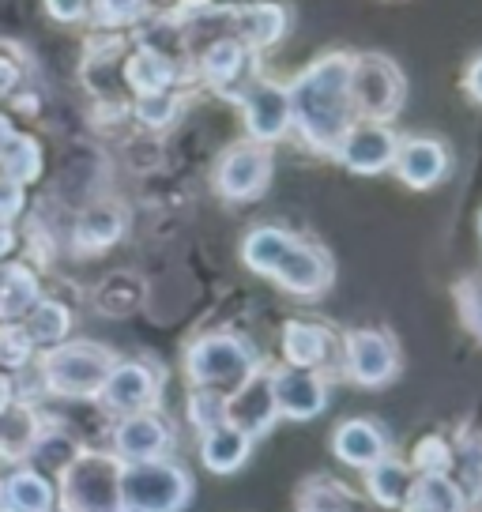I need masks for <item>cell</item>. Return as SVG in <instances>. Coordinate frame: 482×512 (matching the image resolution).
<instances>
[{
  "instance_id": "cell-16",
  "label": "cell",
  "mask_w": 482,
  "mask_h": 512,
  "mask_svg": "<svg viewBox=\"0 0 482 512\" xmlns=\"http://www.w3.org/2000/svg\"><path fill=\"white\" fill-rule=\"evenodd\" d=\"M392 166H396L403 185H411V189H434L437 181L445 177V170H449V151H445V144L430 140V136H411V140H403L396 147Z\"/></svg>"
},
{
  "instance_id": "cell-23",
  "label": "cell",
  "mask_w": 482,
  "mask_h": 512,
  "mask_svg": "<svg viewBox=\"0 0 482 512\" xmlns=\"http://www.w3.org/2000/svg\"><path fill=\"white\" fill-rule=\"evenodd\" d=\"M328 332H324L321 324H309V320H290L287 328H283V351H287L290 366H302V369H313L321 366L324 358H328Z\"/></svg>"
},
{
  "instance_id": "cell-31",
  "label": "cell",
  "mask_w": 482,
  "mask_h": 512,
  "mask_svg": "<svg viewBox=\"0 0 482 512\" xmlns=\"http://www.w3.org/2000/svg\"><path fill=\"white\" fill-rule=\"evenodd\" d=\"M121 226H125V219L117 208H91L76 226V241L83 249H106L110 241H117Z\"/></svg>"
},
{
  "instance_id": "cell-11",
  "label": "cell",
  "mask_w": 482,
  "mask_h": 512,
  "mask_svg": "<svg viewBox=\"0 0 482 512\" xmlns=\"http://www.w3.org/2000/svg\"><path fill=\"white\" fill-rule=\"evenodd\" d=\"M241 110H245V125L257 144H272L290 128V98L283 83L257 80L241 91Z\"/></svg>"
},
{
  "instance_id": "cell-1",
  "label": "cell",
  "mask_w": 482,
  "mask_h": 512,
  "mask_svg": "<svg viewBox=\"0 0 482 512\" xmlns=\"http://www.w3.org/2000/svg\"><path fill=\"white\" fill-rule=\"evenodd\" d=\"M290 125L302 128L306 144L317 151H336L343 132L354 125L351 106V53L317 57L287 87Z\"/></svg>"
},
{
  "instance_id": "cell-8",
  "label": "cell",
  "mask_w": 482,
  "mask_h": 512,
  "mask_svg": "<svg viewBox=\"0 0 482 512\" xmlns=\"http://www.w3.org/2000/svg\"><path fill=\"white\" fill-rule=\"evenodd\" d=\"M396 147H400V140L385 121H358L343 132V140L332 155L354 174H381L396 159Z\"/></svg>"
},
{
  "instance_id": "cell-44",
  "label": "cell",
  "mask_w": 482,
  "mask_h": 512,
  "mask_svg": "<svg viewBox=\"0 0 482 512\" xmlns=\"http://www.w3.org/2000/svg\"><path fill=\"white\" fill-rule=\"evenodd\" d=\"M12 403H16V396H12V381H8L4 373H0V415H4V411H8Z\"/></svg>"
},
{
  "instance_id": "cell-21",
  "label": "cell",
  "mask_w": 482,
  "mask_h": 512,
  "mask_svg": "<svg viewBox=\"0 0 482 512\" xmlns=\"http://www.w3.org/2000/svg\"><path fill=\"white\" fill-rule=\"evenodd\" d=\"M336 456L351 467H373L377 460H385V437L373 422H343L336 430Z\"/></svg>"
},
{
  "instance_id": "cell-35",
  "label": "cell",
  "mask_w": 482,
  "mask_h": 512,
  "mask_svg": "<svg viewBox=\"0 0 482 512\" xmlns=\"http://www.w3.org/2000/svg\"><path fill=\"white\" fill-rule=\"evenodd\" d=\"M91 12L102 27H125L147 12V0H91Z\"/></svg>"
},
{
  "instance_id": "cell-9",
  "label": "cell",
  "mask_w": 482,
  "mask_h": 512,
  "mask_svg": "<svg viewBox=\"0 0 482 512\" xmlns=\"http://www.w3.org/2000/svg\"><path fill=\"white\" fill-rule=\"evenodd\" d=\"M272 177V155L260 144H241L230 147L215 170V189L223 192L226 200H253L264 192Z\"/></svg>"
},
{
  "instance_id": "cell-22",
  "label": "cell",
  "mask_w": 482,
  "mask_h": 512,
  "mask_svg": "<svg viewBox=\"0 0 482 512\" xmlns=\"http://www.w3.org/2000/svg\"><path fill=\"white\" fill-rule=\"evenodd\" d=\"M200 456H204V464H208L211 471L230 475V471H238V467L245 464V456H249V433L238 430V426H230V422H219V426L204 430Z\"/></svg>"
},
{
  "instance_id": "cell-14",
  "label": "cell",
  "mask_w": 482,
  "mask_h": 512,
  "mask_svg": "<svg viewBox=\"0 0 482 512\" xmlns=\"http://www.w3.org/2000/svg\"><path fill=\"white\" fill-rule=\"evenodd\" d=\"M170 445V426L151 411L140 415H125L113 430V448H117V460L125 464H140V460H159Z\"/></svg>"
},
{
  "instance_id": "cell-2",
  "label": "cell",
  "mask_w": 482,
  "mask_h": 512,
  "mask_svg": "<svg viewBox=\"0 0 482 512\" xmlns=\"http://www.w3.org/2000/svg\"><path fill=\"white\" fill-rule=\"evenodd\" d=\"M241 256L253 272L275 279L279 287H287L290 294H306V298H317L321 290H328L332 283V264L321 249H313L306 241L290 238L287 230H275V226H260L253 230L245 245H241Z\"/></svg>"
},
{
  "instance_id": "cell-40",
  "label": "cell",
  "mask_w": 482,
  "mask_h": 512,
  "mask_svg": "<svg viewBox=\"0 0 482 512\" xmlns=\"http://www.w3.org/2000/svg\"><path fill=\"white\" fill-rule=\"evenodd\" d=\"M19 204H23V189H19L12 177H0V219L16 215Z\"/></svg>"
},
{
  "instance_id": "cell-15",
  "label": "cell",
  "mask_w": 482,
  "mask_h": 512,
  "mask_svg": "<svg viewBox=\"0 0 482 512\" xmlns=\"http://www.w3.org/2000/svg\"><path fill=\"white\" fill-rule=\"evenodd\" d=\"M272 392H275V407L290 418H317L328 403V392H324V381L313 373V369L302 366H287L272 377Z\"/></svg>"
},
{
  "instance_id": "cell-32",
  "label": "cell",
  "mask_w": 482,
  "mask_h": 512,
  "mask_svg": "<svg viewBox=\"0 0 482 512\" xmlns=\"http://www.w3.org/2000/svg\"><path fill=\"white\" fill-rule=\"evenodd\" d=\"M0 162H4V177H12L16 185H27L42 170V151H38V144H34L31 136H16L8 144V151L0 155Z\"/></svg>"
},
{
  "instance_id": "cell-20",
  "label": "cell",
  "mask_w": 482,
  "mask_h": 512,
  "mask_svg": "<svg viewBox=\"0 0 482 512\" xmlns=\"http://www.w3.org/2000/svg\"><path fill=\"white\" fill-rule=\"evenodd\" d=\"M253 68V53L245 42H238L234 34L230 38H219L215 46L204 53V72H208V80L215 87H223V91H234L241 80V87H249L245 83V72Z\"/></svg>"
},
{
  "instance_id": "cell-25",
  "label": "cell",
  "mask_w": 482,
  "mask_h": 512,
  "mask_svg": "<svg viewBox=\"0 0 482 512\" xmlns=\"http://www.w3.org/2000/svg\"><path fill=\"white\" fill-rule=\"evenodd\" d=\"M42 433V422L34 418L31 407H19L12 403L4 415H0V456L4 460H27L31 445Z\"/></svg>"
},
{
  "instance_id": "cell-36",
  "label": "cell",
  "mask_w": 482,
  "mask_h": 512,
  "mask_svg": "<svg viewBox=\"0 0 482 512\" xmlns=\"http://www.w3.org/2000/svg\"><path fill=\"white\" fill-rule=\"evenodd\" d=\"M174 113H177V95H174V91H155V95L136 98V117H140L147 128L170 125V121H174Z\"/></svg>"
},
{
  "instance_id": "cell-10",
  "label": "cell",
  "mask_w": 482,
  "mask_h": 512,
  "mask_svg": "<svg viewBox=\"0 0 482 512\" xmlns=\"http://www.w3.org/2000/svg\"><path fill=\"white\" fill-rule=\"evenodd\" d=\"M98 400L117 415H140L151 411V403L159 400V377L144 362H113L110 377L102 384Z\"/></svg>"
},
{
  "instance_id": "cell-39",
  "label": "cell",
  "mask_w": 482,
  "mask_h": 512,
  "mask_svg": "<svg viewBox=\"0 0 482 512\" xmlns=\"http://www.w3.org/2000/svg\"><path fill=\"white\" fill-rule=\"evenodd\" d=\"M87 8H91V0H46V12L53 19H61V23H76V19L87 16Z\"/></svg>"
},
{
  "instance_id": "cell-3",
  "label": "cell",
  "mask_w": 482,
  "mask_h": 512,
  "mask_svg": "<svg viewBox=\"0 0 482 512\" xmlns=\"http://www.w3.org/2000/svg\"><path fill=\"white\" fill-rule=\"evenodd\" d=\"M61 509L65 512H125L121 501V460L106 452H76L61 471Z\"/></svg>"
},
{
  "instance_id": "cell-18",
  "label": "cell",
  "mask_w": 482,
  "mask_h": 512,
  "mask_svg": "<svg viewBox=\"0 0 482 512\" xmlns=\"http://www.w3.org/2000/svg\"><path fill=\"white\" fill-rule=\"evenodd\" d=\"M290 27V12L283 4H249L234 12V38L249 49L275 46Z\"/></svg>"
},
{
  "instance_id": "cell-28",
  "label": "cell",
  "mask_w": 482,
  "mask_h": 512,
  "mask_svg": "<svg viewBox=\"0 0 482 512\" xmlns=\"http://www.w3.org/2000/svg\"><path fill=\"white\" fill-rule=\"evenodd\" d=\"M27 336H31L34 347H57V343H65L68 328H72V313H68L61 302H38L27 313Z\"/></svg>"
},
{
  "instance_id": "cell-17",
  "label": "cell",
  "mask_w": 482,
  "mask_h": 512,
  "mask_svg": "<svg viewBox=\"0 0 482 512\" xmlns=\"http://www.w3.org/2000/svg\"><path fill=\"white\" fill-rule=\"evenodd\" d=\"M57 509V490L46 475L31 467H19L0 479V512H53Z\"/></svg>"
},
{
  "instance_id": "cell-38",
  "label": "cell",
  "mask_w": 482,
  "mask_h": 512,
  "mask_svg": "<svg viewBox=\"0 0 482 512\" xmlns=\"http://www.w3.org/2000/svg\"><path fill=\"white\" fill-rule=\"evenodd\" d=\"M449 460H452V452L437 437H430V441H422L418 445V467L426 471V475H441L445 467H449Z\"/></svg>"
},
{
  "instance_id": "cell-43",
  "label": "cell",
  "mask_w": 482,
  "mask_h": 512,
  "mask_svg": "<svg viewBox=\"0 0 482 512\" xmlns=\"http://www.w3.org/2000/svg\"><path fill=\"white\" fill-rule=\"evenodd\" d=\"M12 140H16V128H12V121L0 113V155L8 151V144H12Z\"/></svg>"
},
{
  "instance_id": "cell-24",
  "label": "cell",
  "mask_w": 482,
  "mask_h": 512,
  "mask_svg": "<svg viewBox=\"0 0 482 512\" xmlns=\"http://www.w3.org/2000/svg\"><path fill=\"white\" fill-rule=\"evenodd\" d=\"M407 512H464V494L452 486L445 475H422L411 482V494L403 501Z\"/></svg>"
},
{
  "instance_id": "cell-41",
  "label": "cell",
  "mask_w": 482,
  "mask_h": 512,
  "mask_svg": "<svg viewBox=\"0 0 482 512\" xmlns=\"http://www.w3.org/2000/svg\"><path fill=\"white\" fill-rule=\"evenodd\" d=\"M464 87L475 102H482V57L471 61V68H467V76H464Z\"/></svg>"
},
{
  "instance_id": "cell-29",
  "label": "cell",
  "mask_w": 482,
  "mask_h": 512,
  "mask_svg": "<svg viewBox=\"0 0 482 512\" xmlns=\"http://www.w3.org/2000/svg\"><path fill=\"white\" fill-rule=\"evenodd\" d=\"M411 482H415V475L396 460H377L370 467V494L385 509H403V501L411 494Z\"/></svg>"
},
{
  "instance_id": "cell-42",
  "label": "cell",
  "mask_w": 482,
  "mask_h": 512,
  "mask_svg": "<svg viewBox=\"0 0 482 512\" xmlns=\"http://www.w3.org/2000/svg\"><path fill=\"white\" fill-rule=\"evenodd\" d=\"M464 313H467V320H471V324H475V328L482 332V287H479V294H475V302L467 298Z\"/></svg>"
},
{
  "instance_id": "cell-26",
  "label": "cell",
  "mask_w": 482,
  "mask_h": 512,
  "mask_svg": "<svg viewBox=\"0 0 482 512\" xmlns=\"http://www.w3.org/2000/svg\"><path fill=\"white\" fill-rule=\"evenodd\" d=\"M125 80L136 95H155V91H170L174 83V64L166 61L155 49H136L125 64Z\"/></svg>"
},
{
  "instance_id": "cell-5",
  "label": "cell",
  "mask_w": 482,
  "mask_h": 512,
  "mask_svg": "<svg viewBox=\"0 0 482 512\" xmlns=\"http://www.w3.org/2000/svg\"><path fill=\"white\" fill-rule=\"evenodd\" d=\"M193 497V482L177 464L140 460L121 467V501L125 512H181Z\"/></svg>"
},
{
  "instance_id": "cell-19",
  "label": "cell",
  "mask_w": 482,
  "mask_h": 512,
  "mask_svg": "<svg viewBox=\"0 0 482 512\" xmlns=\"http://www.w3.org/2000/svg\"><path fill=\"white\" fill-rule=\"evenodd\" d=\"M38 302H42L38 275L27 264H0V320L12 324V320L27 317Z\"/></svg>"
},
{
  "instance_id": "cell-7",
  "label": "cell",
  "mask_w": 482,
  "mask_h": 512,
  "mask_svg": "<svg viewBox=\"0 0 482 512\" xmlns=\"http://www.w3.org/2000/svg\"><path fill=\"white\" fill-rule=\"evenodd\" d=\"M185 369L200 388L211 392H234L249 373H253V351L238 336H204L196 339L185 354Z\"/></svg>"
},
{
  "instance_id": "cell-45",
  "label": "cell",
  "mask_w": 482,
  "mask_h": 512,
  "mask_svg": "<svg viewBox=\"0 0 482 512\" xmlns=\"http://www.w3.org/2000/svg\"><path fill=\"white\" fill-rule=\"evenodd\" d=\"M12 83H16V68H12L8 61H0V95H4Z\"/></svg>"
},
{
  "instance_id": "cell-27",
  "label": "cell",
  "mask_w": 482,
  "mask_h": 512,
  "mask_svg": "<svg viewBox=\"0 0 482 512\" xmlns=\"http://www.w3.org/2000/svg\"><path fill=\"white\" fill-rule=\"evenodd\" d=\"M76 452H80V445H76L68 433L42 430L38 441L31 445V452H27V464H31V471H38V475H61V471L76 460Z\"/></svg>"
},
{
  "instance_id": "cell-37",
  "label": "cell",
  "mask_w": 482,
  "mask_h": 512,
  "mask_svg": "<svg viewBox=\"0 0 482 512\" xmlns=\"http://www.w3.org/2000/svg\"><path fill=\"white\" fill-rule=\"evenodd\" d=\"M189 411H193V422L200 430H211V426L226 422V403L219 400L211 388H200V392H196L193 403H189Z\"/></svg>"
},
{
  "instance_id": "cell-6",
  "label": "cell",
  "mask_w": 482,
  "mask_h": 512,
  "mask_svg": "<svg viewBox=\"0 0 482 512\" xmlns=\"http://www.w3.org/2000/svg\"><path fill=\"white\" fill-rule=\"evenodd\" d=\"M403 72L381 53L351 57V106L362 121H388L403 106Z\"/></svg>"
},
{
  "instance_id": "cell-34",
  "label": "cell",
  "mask_w": 482,
  "mask_h": 512,
  "mask_svg": "<svg viewBox=\"0 0 482 512\" xmlns=\"http://www.w3.org/2000/svg\"><path fill=\"white\" fill-rule=\"evenodd\" d=\"M34 343L23 324H0V369H23L31 362Z\"/></svg>"
},
{
  "instance_id": "cell-4",
  "label": "cell",
  "mask_w": 482,
  "mask_h": 512,
  "mask_svg": "<svg viewBox=\"0 0 482 512\" xmlns=\"http://www.w3.org/2000/svg\"><path fill=\"white\" fill-rule=\"evenodd\" d=\"M113 369V354L98 343L76 339V343H57L42 358V381L49 392L68 396V400H91L102 392V384Z\"/></svg>"
},
{
  "instance_id": "cell-12",
  "label": "cell",
  "mask_w": 482,
  "mask_h": 512,
  "mask_svg": "<svg viewBox=\"0 0 482 512\" xmlns=\"http://www.w3.org/2000/svg\"><path fill=\"white\" fill-rule=\"evenodd\" d=\"M347 369L358 384L381 388L396 373V343L385 332H373V328L351 332L347 336Z\"/></svg>"
},
{
  "instance_id": "cell-30",
  "label": "cell",
  "mask_w": 482,
  "mask_h": 512,
  "mask_svg": "<svg viewBox=\"0 0 482 512\" xmlns=\"http://www.w3.org/2000/svg\"><path fill=\"white\" fill-rule=\"evenodd\" d=\"M452 486L464 494V501H479L482 497V441H471L460 452H452Z\"/></svg>"
},
{
  "instance_id": "cell-33",
  "label": "cell",
  "mask_w": 482,
  "mask_h": 512,
  "mask_svg": "<svg viewBox=\"0 0 482 512\" xmlns=\"http://www.w3.org/2000/svg\"><path fill=\"white\" fill-rule=\"evenodd\" d=\"M306 512H362V505L339 482H313L306 486Z\"/></svg>"
},
{
  "instance_id": "cell-13",
  "label": "cell",
  "mask_w": 482,
  "mask_h": 512,
  "mask_svg": "<svg viewBox=\"0 0 482 512\" xmlns=\"http://www.w3.org/2000/svg\"><path fill=\"white\" fill-rule=\"evenodd\" d=\"M275 411H279V407H275L272 377H268V373H249V377L230 392V400H226V422L245 430L249 437L268 430Z\"/></svg>"
}]
</instances>
